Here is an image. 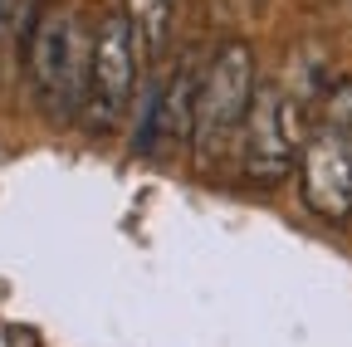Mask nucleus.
Segmentation results:
<instances>
[{
  "label": "nucleus",
  "instance_id": "0eeeda50",
  "mask_svg": "<svg viewBox=\"0 0 352 347\" xmlns=\"http://www.w3.org/2000/svg\"><path fill=\"white\" fill-rule=\"evenodd\" d=\"M122 10H127V20H132V34H138L142 59H157V54L166 49L176 0H122Z\"/></svg>",
  "mask_w": 352,
  "mask_h": 347
},
{
  "label": "nucleus",
  "instance_id": "7ed1b4c3",
  "mask_svg": "<svg viewBox=\"0 0 352 347\" xmlns=\"http://www.w3.org/2000/svg\"><path fill=\"white\" fill-rule=\"evenodd\" d=\"M303 117L279 83H254V98L240 127V171L250 186H279L303 157Z\"/></svg>",
  "mask_w": 352,
  "mask_h": 347
},
{
  "label": "nucleus",
  "instance_id": "423d86ee",
  "mask_svg": "<svg viewBox=\"0 0 352 347\" xmlns=\"http://www.w3.org/2000/svg\"><path fill=\"white\" fill-rule=\"evenodd\" d=\"M191 117H196V78L186 69H176L162 89L147 98V113L138 122L132 152L138 157H166L182 142H191Z\"/></svg>",
  "mask_w": 352,
  "mask_h": 347
},
{
  "label": "nucleus",
  "instance_id": "20e7f679",
  "mask_svg": "<svg viewBox=\"0 0 352 347\" xmlns=\"http://www.w3.org/2000/svg\"><path fill=\"white\" fill-rule=\"evenodd\" d=\"M138 34H132L127 10H108L94 30V45H88V103L83 117L94 133H108V127L122 122V113L132 108V89H138Z\"/></svg>",
  "mask_w": 352,
  "mask_h": 347
},
{
  "label": "nucleus",
  "instance_id": "39448f33",
  "mask_svg": "<svg viewBox=\"0 0 352 347\" xmlns=\"http://www.w3.org/2000/svg\"><path fill=\"white\" fill-rule=\"evenodd\" d=\"M298 196L318 221H352V147L318 127L298 157Z\"/></svg>",
  "mask_w": 352,
  "mask_h": 347
},
{
  "label": "nucleus",
  "instance_id": "f03ea898",
  "mask_svg": "<svg viewBox=\"0 0 352 347\" xmlns=\"http://www.w3.org/2000/svg\"><path fill=\"white\" fill-rule=\"evenodd\" d=\"M254 49L245 39H226L210 64L201 69L196 78V117H191V142H196V157L201 166H210L226 142L240 137L245 127V113H250V98H254Z\"/></svg>",
  "mask_w": 352,
  "mask_h": 347
},
{
  "label": "nucleus",
  "instance_id": "1a4fd4ad",
  "mask_svg": "<svg viewBox=\"0 0 352 347\" xmlns=\"http://www.w3.org/2000/svg\"><path fill=\"white\" fill-rule=\"evenodd\" d=\"M10 5H15V0H0V30H6V15H10Z\"/></svg>",
  "mask_w": 352,
  "mask_h": 347
},
{
  "label": "nucleus",
  "instance_id": "f257e3e1",
  "mask_svg": "<svg viewBox=\"0 0 352 347\" xmlns=\"http://www.w3.org/2000/svg\"><path fill=\"white\" fill-rule=\"evenodd\" d=\"M88 45L74 10H44L30 34V89L50 122H74L88 103Z\"/></svg>",
  "mask_w": 352,
  "mask_h": 347
},
{
  "label": "nucleus",
  "instance_id": "6e6552de",
  "mask_svg": "<svg viewBox=\"0 0 352 347\" xmlns=\"http://www.w3.org/2000/svg\"><path fill=\"white\" fill-rule=\"evenodd\" d=\"M323 127L352 147V78L338 83V89L328 93V103H323Z\"/></svg>",
  "mask_w": 352,
  "mask_h": 347
}]
</instances>
